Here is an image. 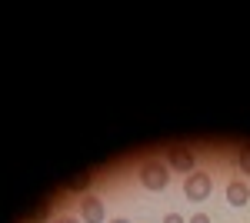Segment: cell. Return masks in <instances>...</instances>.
I'll return each mask as SVG.
<instances>
[{"instance_id": "6da1fadb", "label": "cell", "mask_w": 250, "mask_h": 223, "mask_svg": "<svg viewBox=\"0 0 250 223\" xmlns=\"http://www.w3.org/2000/svg\"><path fill=\"white\" fill-rule=\"evenodd\" d=\"M137 177H140V183L147 186V190H164V186L170 183V167L167 163H160V160H144L140 167H137Z\"/></svg>"}, {"instance_id": "7a4b0ae2", "label": "cell", "mask_w": 250, "mask_h": 223, "mask_svg": "<svg viewBox=\"0 0 250 223\" xmlns=\"http://www.w3.org/2000/svg\"><path fill=\"white\" fill-rule=\"evenodd\" d=\"M210 173H200V170H193V173H187V180H184V197L190 200V203H200V200H207L210 197Z\"/></svg>"}, {"instance_id": "3957f363", "label": "cell", "mask_w": 250, "mask_h": 223, "mask_svg": "<svg viewBox=\"0 0 250 223\" xmlns=\"http://www.w3.org/2000/svg\"><path fill=\"white\" fill-rule=\"evenodd\" d=\"M170 170H180V173H193L197 170L190 147H170Z\"/></svg>"}, {"instance_id": "277c9868", "label": "cell", "mask_w": 250, "mask_h": 223, "mask_svg": "<svg viewBox=\"0 0 250 223\" xmlns=\"http://www.w3.org/2000/svg\"><path fill=\"white\" fill-rule=\"evenodd\" d=\"M80 217H83V223H104V200H97L94 193H87L80 200Z\"/></svg>"}, {"instance_id": "5b68a950", "label": "cell", "mask_w": 250, "mask_h": 223, "mask_svg": "<svg viewBox=\"0 0 250 223\" xmlns=\"http://www.w3.org/2000/svg\"><path fill=\"white\" fill-rule=\"evenodd\" d=\"M227 200H230V206H247L250 186L244 183V180H230V183H227Z\"/></svg>"}, {"instance_id": "8992f818", "label": "cell", "mask_w": 250, "mask_h": 223, "mask_svg": "<svg viewBox=\"0 0 250 223\" xmlns=\"http://www.w3.org/2000/svg\"><path fill=\"white\" fill-rule=\"evenodd\" d=\"M237 167L244 170V173H250V147H240V153H237Z\"/></svg>"}, {"instance_id": "52a82bcc", "label": "cell", "mask_w": 250, "mask_h": 223, "mask_svg": "<svg viewBox=\"0 0 250 223\" xmlns=\"http://www.w3.org/2000/svg\"><path fill=\"white\" fill-rule=\"evenodd\" d=\"M187 223H210V217H207V213H193Z\"/></svg>"}, {"instance_id": "ba28073f", "label": "cell", "mask_w": 250, "mask_h": 223, "mask_svg": "<svg viewBox=\"0 0 250 223\" xmlns=\"http://www.w3.org/2000/svg\"><path fill=\"white\" fill-rule=\"evenodd\" d=\"M164 223H187V220H184L180 213H167V217H164Z\"/></svg>"}, {"instance_id": "9c48e42d", "label": "cell", "mask_w": 250, "mask_h": 223, "mask_svg": "<svg viewBox=\"0 0 250 223\" xmlns=\"http://www.w3.org/2000/svg\"><path fill=\"white\" fill-rule=\"evenodd\" d=\"M50 223H77L74 217H57V220H50Z\"/></svg>"}, {"instance_id": "30bf717a", "label": "cell", "mask_w": 250, "mask_h": 223, "mask_svg": "<svg viewBox=\"0 0 250 223\" xmlns=\"http://www.w3.org/2000/svg\"><path fill=\"white\" fill-rule=\"evenodd\" d=\"M110 223H130V220H124V217H117V220H110Z\"/></svg>"}]
</instances>
